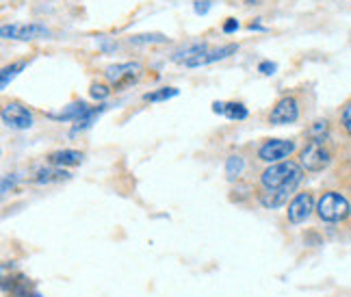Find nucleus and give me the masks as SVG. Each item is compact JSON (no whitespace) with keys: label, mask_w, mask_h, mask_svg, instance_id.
I'll return each mask as SVG.
<instances>
[{"label":"nucleus","mask_w":351,"mask_h":297,"mask_svg":"<svg viewBox=\"0 0 351 297\" xmlns=\"http://www.w3.org/2000/svg\"><path fill=\"white\" fill-rule=\"evenodd\" d=\"M304 171L302 167L293 163V161H282V163H274L267 167L261 176V182L265 189H285V191H295L297 185L302 182Z\"/></svg>","instance_id":"f257e3e1"},{"label":"nucleus","mask_w":351,"mask_h":297,"mask_svg":"<svg viewBox=\"0 0 351 297\" xmlns=\"http://www.w3.org/2000/svg\"><path fill=\"white\" fill-rule=\"evenodd\" d=\"M317 213H319V217L323 222L336 224V222H343V219L349 217L351 204H349V200L345 195L330 191V193H323L321 200L317 202Z\"/></svg>","instance_id":"f03ea898"},{"label":"nucleus","mask_w":351,"mask_h":297,"mask_svg":"<svg viewBox=\"0 0 351 297\" xmlns=\"http://www.w3.org/2000/svg\"><path fill=\"white\" fill-rule=\"evenodd\" d=\"M302 167L306 171H323L332 161V154L328 150L326 141H310L302 150Z\"/></svg>","instance_id":"7ed1b4c3"},{"label":"nucleus","mask_w":351,"mask_h":297,"mask_svg":"<svg viewBox=\"0 0 351 297\" xmlns=\"http://www.w3.org/2000/svg\"><path fill=\"white\" fill-rule=\"evenodd\" d=\"M104 74L111 80V85L115 89H121V87L137 83L141 76V65L139 63H115V65L106 67Z\"/></svg>","instance_id":"20e7f679"},{"label":"nucleus","mask_w":351,"mask_h":297,"mask_svg":"<svg viewBox=\"0 0 351 297\" xmlns=\"http://www.w3.org/2000/svg\"><path fill=\"white\" fill-rule=\"evenodd\" d=\"M0 35L5 39H20V42H31V39L48 37L50 31L42 24H5L0 29Z\"/></svg>","instance_id":"39448f33"},{"label":"nucleus","mask_w":351,"mask_h":297,"mask_svg":"<svg viewBox=\"0 0 351 297\" xmlns=\"http://www.w3.org/2000/svg\"><path fill=\"white\" fill-rule=\"evenodd\" d=\"M295 152V141L289 139H271L263 143V147L258 150V156L265 163H282L285 158H289Z\"/></svg>","instance_id":"423d86ee"},{"label":"nucleus","mask_w":351,"mask_h":297,"mask_svg":"<svg viewBox=\"0 0 351 297\" xmlns=\"http://www.w3.org/2000/svg\"><path fill=\"white\" fill-rule=\"evenodd\" d=\"M3 121L13 130H29L33 126V113L20 102H9L3 109Z\"/></svg>","instance_id":"0eeeda50"},{"label":"nucleus","mask_w":351,"mask_h":297,"mask_svg":"<svg viewBox=\"0 0 351 297\" xmlns=\"http://www.w3.org/2000/svg\"><path fill=\"white\" fill-rule=\"evenodd\" d=\"M315 211V198L313 193H297L289 204V222L291 224H304Z\"/></svg>","instance_id":"6e6552de"},{"label":"nucleus","mask_w":351,"mask_h":297,"mask_svg":"<svg viewBox=\"0 0 351 297\" xmlns=\"http://www.w3.org/2000/svg\"><path fill=\"white\" fill-rule=\"evenodd\" d=\"M300 117V104H297L295 98H282L276 106L271 115H269V121L276 126H282V124H293Z\"/></svg>","instance_id":"1a4fd4ad"},{"label":"nucleus","mask_w":351,"mask_h":297,"mask_svg":"<svg viewBox=\"0 0 351 297\" xmlns=\"http://www.w3.org/2000/svg\"><path fill=\"white\" fill-rule=\"evenodd\" d=\"M239 50L237 44H228L219 50H213V52H206V55H199L195 59H191L189 63H184L186 67H199V65H208V63H215V61H221V59H228L230 55H234V52Z\"/></svg>","instance_id":"9d476101"},{"label":"nucleus","mask_w":351,"mask_h":297,"mask_svg":"<svg viewBox=\"0 0 351 297\" xmlns=\"http://www.w3.org/2000/svg\"><path fill=\"white\" fill-rule=\"evenodd\" d=\"M50 165L55 167H74L83 163V152H76V150H59V152H52L48 156Z\"/></svg>","instance_id":"9b49d317"},{"label":"nucleus","mask_w":351,"mask_h":297,"mask_svg":"<svg viewBox=\"0 0 351 297\" xmlns=\"http://www.w3.org/2000/svg\"><path fill=\"white\" fill-rule=\"evenodd\" d=\"M206 50H208V46H206L204 42L186 44V46H182L180 50H176V52H173L171 61H176V63H189V61L195 59V57H199V55H206Z\"/></svg>","instance_id":"f8f14e48"},{"label":"nucleus","mask_w":351,"mask_h":297,"mask_svg":"<svg viewBox=\"0 0 351 297\" xmlns=\"http://www.w3.org/2000/svg\"><path fill=\"white\" fill-rule=\"evenodd\" d=\"M65 180H70V174L61 167H55V165L39 169L33 178V182H37V185H52V182H65Z\"/></svg>","instance_id":"ddd939ff"},{"label":"nucleus","mask_w":351,"mask_h":297,"mask_svg":"<svg viewBox=\"0 0 351 297\" xmlns=\"http://www.w3.org/2000/svg\"><path fill=\"white\" fill-rule=\"evenodd\" d=\"M291 191H285V189H265L261 193V204L265 209H280L289 202Z\"/></svg>","instance_id":"4468645a"},{"label":"nucleus","mask_w":351,"mask_h":297,"mask_svg":"<svg viewBox=\"0 0 351 297\" xmlns=\"http://www.w3.org/2000/svg\"><path fill=\"white\" fill-rule=\"evenodd\" d=\"M213 111L226 115L228 119H245L247 117V109L241 102H215Z\"/></svg>","instance_id":"2eb2a0df"},{"label":"nucleus","mask_w":351,"mask_h":297,"mask_svg":"<svg viewBox=\"0 0 351 297\" xmlns=\"http://www.w3.org/2000/svg\"><path fill=\"white\" fill-rule=\"evenodd\" d=\"M89 109L91 106H87L85 102H72V104H67L61 113H50V117L59 121H78Z\"/></svg>","instance_id":"dca6fc26"},{"label":"nucleus","mask_w":351,"mask_h":297,"mask_svg":"<svg viewBox=\"0 0 351 297\" xmlns=\"http://www.w3.org/2000/svg\"><path fill=\"white\" fill-rule=\"evenodd\" d=\"M106 109V104H98V106H91V109L83 115V117H80L78 121H76V126L72 128V134H76L78 130H85V128H89L91 124H93V121H96L98 119V115L102 113Z\"/></svg>","instance_id":"f3484780"},{"label":"nucleus","mask_w":351,"mask_h":297,"mask_svg":"<svg viewBox=\"0 0 351 297\" xmlns=\"http://www.w3.org/2000/svg\"><path fill=\"white\" fill-rule=\"evenodd\" d=\"M26 67V63L24 61H18V63H11V65H7V67H3V72H0V85H3V89L5 87H9V83L13 78H16L22 70Z\"/></svg>","instance_id":"a211bd4d"},{"label":"nucleus","mask_w":351,"mask_h":297,"mask_svg":"<svg viewBox=\"0 0 351 297\" xmlns=\"http://www.w3.org/2000/svg\"><path fill=\"white\" fill-rule=\"evenodd\" d=\"M176 96H178V89H176V87H160L158 91L145 93L143 100H147V102H163V100H169V98H176Z\"/></svg>","instance_id":"6ab92c4d"},{"label":"nucleus","mask_w":351,"mask_h":297,"mask_svg":"<svg viewBox=\"0 0 351 297\" xmlns=\"http://www.w3.org/2000/svg\"><path fill=\"white\" fill-rule=\"evenodd\" d=\"M167 37L160 33H145V35H134L130 37V44L134 46H143V44H165Z\"/></svg>","instance_id":"aec40b11"},{"label":"nucleus","mask_w":351,"mask_h":297,"mask_svg":"<svg viewBox=\"0 0 351 297\" xmlns=\"http://www.w3.org/2000/svg\"><path fill=\"white\" fill-rule=\"evenodd\" d=\"M328 134H330V126L326 119L315 121V126L310 128V137H313V141H326Z\"/></svg>","instance_id":"412c9836"},{"label":"nucleus","mask_w":351,"mask_h":297,"mask_svg":"<svg viewBox=\"0 0 351 297\" xmlns=\"http://www.w3.org/2000/svg\"><path fill=\"white\" fill-rule=\"evenodd\" d=\"M241 171H243V158H241V156H230V158H228V163H226V174H228V178H237V176H241Z\"/></svg>","instance_id":"4be33fe9"},{"label":"nucleus","mask_w":351,"mask_h":297,"mask_svg":"<svg viewBox=\"0 0 351 297\" xmlns=\"http://www.w3.org/2000/svg\"><path fill=\"white\" fill-rule=\"evenodd\" d=\"M89 93H91V98H96V100H106V98L111 96V89L106 87V85L93 83V85H91V89H89Z\"/></svg>","instance_id":"5701e85b"},{"label":"nucleus","mask_w":351,"mask_h":297,"mask_svg":"<svg viewBox=\"0 0 351 297\" xmlns=\"http://www.w3.org/2000/svg\"><path fill=\"white\" fill-rule=\"evenodd\" d=\"M276 70H278V65H276V63H271V61H263V63L258 65V72H261V74H265V76L276 74Z\"/></svg>","instance_id":"b1692460"},{"label":"nucleus","mask_w":351,"mask_h":297,"mask_svg":"<svg viewBox=\"0 0 351 297\" xmlns=\"http://www.w3.org/2000/svg\"><path fill=\"white\" fill-rule=\"evenodd\" d=\"M18 180H20L18 174H11V176H5V178H3V193H9V187L13 189Z\"/></svg>","instance_id":"393cba45"},{"label":"nucleus","mask_w":351,"mask_h":297,"mask_svg":"<svg viewBox=\"0 0 351 297\" xmlns=\"http://www.w3.org/2000/svg\"><path fill=\"white\" fill-rule=\"evenodd\" d=\"M343 126H345V130L351 134V102L343 109Z\"/></svg>","instance_id":"a878e982"},{"label":"nucleus","mask_w":351,"mask_h":297,"mask_svg":"<svg viewBox=\"0 0 351 297\" xmlns=\"http://www.w3.org/2000/svg\"><path fill=\"white\" fill-rule=\"evenodd\" d=\"M195 13H199V16H204V13L210 9V0H197V3L193 5Z\"/></svg>","instance_id":"bb28decb"},{"label":"nucleus","mask_w":351,"mask_h":297,"mask_svg":"<svg viewBox=\"0 0 351 297\" xmlns=\"http://www.w3.org/2000/svg\"><path fill=\"white\" fill-rule=\"evenodd\" d=\"M237 29H239V22H237L234 18H230V20H228V22L223 24V33H228V35L234 33Z\"/></svg>","instance_id":"cd10ccee"},{"label":"nucleus","mask_w":351,"mask_h":297,"mask_svg":"<svg viewBox=\"0 0 351 297\" xmlns=\"http://www.w3.org/2000/svg\"><path fill=\"white\" fill-rule=\"evenodd\" d=\"M100 42H102V48H104V50H113V48H117L115 44H106L104 39H100Z\"/></svg>","instance_id":"c85d7f7f"}]
</instances>
